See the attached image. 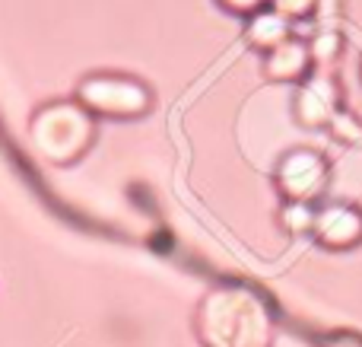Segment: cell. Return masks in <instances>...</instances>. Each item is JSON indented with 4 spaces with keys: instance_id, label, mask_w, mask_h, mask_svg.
Masks as SVG:
<instances>
[{
    "instance_id": "6da1fadb",
    "label": "cell",
    "mask_w": 362,
    "mask_h": 347,
    "mask_svg": "<svg viewBox=\"0 0 362 347\" xmlns=\"http://www.w3.org/2000/svg\"><path fill=\"white\" fill-rule=\"evenodd\" d=\"M327 182V166L318 153L296 150L280 163V188L289 195V201H308Z\"/></svg>"
},
{
    "instance_id": "7a4b0ae2",
    "label": "cell",
    "mask_w": 362,
    "mask_h": 347,
    "mask_svg": "<svg viewBox=\"0 0 362 347\" xmlns=\"http://www.w3.org/2000/svg\"><path fill=\"white\" fill-rule=\"evenodd\" d=\"M312 229L327 246H350L362 236V214L356 207H346V204H334V207L315 214Z\"/></svg>"
},
{
    "instance_id": "3957f363",
    "label": "cell",
    "mask_w": 362,
    "mask_h": 347,
    "mask_svg": "<svg viewBox=\"0 0 362 347\" xmlns=\"http://www.w3.org/2000/svg\"><path fill=\"white\" fill-rule=\"evenodd\" d=\"M308 67V48L302 42H280L276 48H270L267 57V74L276 76V80H296L299 74H305Z\"/></svg>"
},
{
    "instance_id": "277c9868",
    "label": "cell",
    "mask_w": 362,
    "mask_h": 347,
    "mask_svg": "<svg viewBox=\"0 0 362 347\" xmlns=\"http://www.w3.org/2000/svg\"><path fill=\"white\" fill-rule=\"evenodd\" d=\"M286 32H289L286 16H280L276 10H270V13H257L255 23H251V29H248V35H251L255 45L276 48L280 42H286Z\"/></svg>"
},
{
    "instance_id": "5b68a950",
    "label": "cell",
    "mask_w": 362,
    "mask_h": 347,
    "mask_svg": "<svg viewBox=\"0 0 362 347\" xmlns=\"http://www.w3.org/2000/svg\"><path fill=\"white\" fill-rule=\"evenodd\" d=\"M331 112H334V99H331V93H327V86L315 83V86H308L305 93H302L299 115L308 121V125H318V121L331 118Z\"/></svg>"
},
{
    "instance_id": "8992f818",
    "label": "cell",
    "mask_w": 362,
    "mask_h": 347,
    "mask_svg": "<svg viewBox=\"0 0 362 347\" xmlns=\"http://www.w3.org/2000/svg\"><path fill=\"white\" fill-rule=\"evenodd\" d=\"M283 220L293 233H302V229L315 227V210L308 207V201H289V207L283 210Z\"/></svg>"
},
{
    "instance_id": "52a82bcc",
    "label": "cell",
    "mask_w": 362,
    "mask_h": 347,
    "mask_svg": "<svg viewBox=\"0 0 362 347\" xmlns=\"http://www.w3.org/2000/svg\"><path fill=\"white\" fill-rule=\"evenodd\" d=\"M270 4H274V10L280 16H302L312 6V0H270Z\"/></svg>"
},
{
    "instance_id": "ba28073f",
    "label": "cell",
    "mask_w": 362,
    "mask_h": 347,
    "mask_svg": "<svg viewBox=\"0 0 362 347\" xmlns=\"http://www.w3.org/2000/svg\"><path fill=\"white\" fill-rule=\"evenodd\" d=\"M223 4L229 6V10H235V13H255L264 0H223Z\"/></svg>"
},
{
    "instance_id": "9c48e42d",
    "label": "cell",
    "mask_w": 362,
    "mask_h": 347,
    "mask_svg": "<svg viewBox=\"0 0 362 347\" xmlns=\"http://www.w3.org/2000/svg\"><path fill=\"white\" fill-rule=\"evenodd\" d=\"M331 347H362V344H356V341H334Z\"/></svg>"
}]
</instances>
